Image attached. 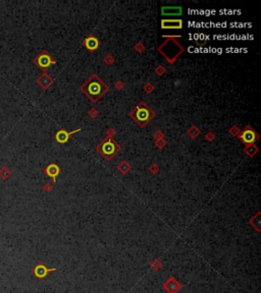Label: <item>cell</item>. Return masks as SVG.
<instances>
[{
  "label": "cell",
  "mask_w": 261,
  "mask_h": 293,
  "mask_svg": "<svg viewBox=\"0 0 261 293\" xmlns=\"http://www.w3.org/2000/svg\"><path fill=\"white\" fill-rule=\"evenodd\" d=\"M80 91L92 103H97L105 94L109 92V86L105 84L98 74L93 73L80 87Z\"/></svg>",
  "instance_id": "6da1fadb"
},
{
  "label": "cell",
  "mask_w": 261,
  "mask_h": 293,
  "mask_svg": "<svg viewBox=\"0 0 261 293\" xmlns=\"http://www.w3.org/2000/svg\"><path fill=\"white\" fill-rule=\"evenodd\" d=\"M163 38L165 41L158 46L157 51L169 64H174L185 52V47L178 41V39L182 38V36H163Z\"/></svg>",
  "instance_id": "7a4b0ae2"
},
{
  "label": "cell",
  "mask_w": 261,
  "mask_h": 293,
  "mask_svg": "<svg viewBox=\"0 0 261 293\" xmlns=\"http://www.w3.org/2000/svg\"><path fill=\"white\" fill-rule=\"evenodd\" d=\"M129 116L134 119L137 124L140 127L144 128L151 122V120L155 118L156 113L150 108V106L145 101L139 102V104L129 113Z\"/></svg>",
  "instance_id": "3957f363"
},
{
  "label": "cell",
  "mask_w": 261,
  "mask_h": 293,
  "mask_svg": "<svg viewBox=\"0 0 261 293\" xmlns=\"http://www.w3.org/2000/svg\"><path fill=\"white\" fill-rule=\"evenodd\" d=\"M95 150L101 155L103 159H105L106 161H110L120 153L121 146L115 140L105 137L101 142L95 146Z\"/></svg>",
  "instance_id": "277c9868"
},
{
  "label": "cell",
  "mask_w": 261,
  "mask_h": 293,
  "mask_svg": "<svg viewBox=\"0 0 261 293\" xmlns=\"http://www.w3.org/2000/svg\"><path fill=\"white\" fill-rule=\"evenodd\" d=\"M34 63L40 69H42L44 73H46L51 65L56 63V60L54 59V57H52L50 53L47 52L46 50H43L35 57Z\"/></svg>",
  "instance_id": "5b68a950"
},
{
  "label": "cell",
  "mask_w": 261,
  "mask_h": 293,
  "mask_svg": "<svg viewBox=\"0 0 261 293\" xmlns=\"http://www.w3.org/2000/svg\"><path fill=\"white\" fill-rule=\"evenodd\" d=\"M237 138H239L245 146H248V145H252V144H255L256 142H258L260 138V135H259V133L251 126V125L248 124L244 129L240 132L239 135H238Z\"/></svg>",
  "instance_id": "8992f818"
},
{
  "label": "cell",
  "mask_w": 261,
  "mask_h": 293,
  "mask_svg": "<svg viewBox=\"0 0 261 293\" xmlns=\"http://www.w3.org/2000/svg\"><path fill=\"white\" fill-rule=\"evenodd\" d=\"M55 271H56V268H48V267L45 266V264L40 262V263H38L34 267V269L32 270V273L39 281H43L48 276L49 273Z\"/></svg>",
  "instance_id": "52a82bcc"
},
{
  "label": "cell",
  "mask_w": 261,
  "mask_h": 293,
  "mask_svg": "<svg viewBox=\"0 0 261 293\" xmlns=\"http://www.w3.org/2000/svg\"><path fill=\"white\" fill-rule=\"evenodd\" d=\"M82 44L90 53H94L101 46V41L98 40V38H96V36L94 34H91L83 41Z\"/></svg>",
  "instance_id": "ba28073f"
},
{
  "label": "cell",
  "mask_w": 261,
  "mask_h": 293,
  "mask_svg": "<svg viewBox=\"0 0 261 293\" xmlns=\"http://www.w3.org/2000/svg\"><path fill=\"white\" fill-rule=\"evenodd\" d=\"M164 290H166L168 293H178L183 288V285L178 281L175 277H169L166 281L162 284Z\"/></svg>",
  "instance_id": "9c48e42d"
},
{
  "label": "cell",
  "mask_w": 261,
  "mask_h": 293,
  "mask_svg": "<svg viewBox=\"0 0 261 293\" xmlns=\"http://www.w3.org/2000/svg\"><path fill=\"white\" fill-rule=\"evenodd\" d=\"M161 29L181 30L183 29V19H161Z\"/></svg>",
  "instance_id": "30bf717a"
},
{
  "label": "cell",
  "mask_w": 261,
  "mask_h": 293,
  "mask_svg": "<svg viewBox=\"0 0 261 293\" xmlns=\"http://www.w3.org/2000/svg\"><path fill=\"white\" fill-rule=\"evenodd\" d=\"M81 130V128H77V129L76 130H73V132H66L64 128H61V129H59L57 132L55 133V141L57 143H59L60 145H64V144H66L69 141V138H71V135H74V133H77Z\"/></svg>",
  "instance_id": "8fae6325"
},
{
  "label": "cell",
  "mask_w": 261,
  "mask_h": 293,
  "mask_svg": "<svg viewBox=\"0 0 261 293\" xmlns=\"http://www.w3.org/2000/svg\"><path fill=\"white\" fill-rule=\"evenodd\" d=\"M44 173H45L47 176L51 177L52 180L55 182L57 176L61 173V168L57 165V164H55L52 162V163H50L49 165H47L45 168H44Z\"/></svg>",
  "instance_id": "7c38bea8"
},
{
  "label": "cell",
  "mask_w": 261,
  "mask_h": 293,
  "mask_svg": "<svg viewBox=\"0 0 261 293\" xmlns=\"http://www.w3.org/2000/svg\"><path fill=\"white\" fill-rule=\"evenodd\" d=\"M36 83H37L38 86H40L43 90H47L49 87H51L53 84L54 79H53L52 76L49 75L48 73H44L37 78Z\"/></svg>",
  "instance_id": "4fadbf2b"
},
{
  "label": "cell",
  "mask_w": 261,
  "mask_h": 293,
  "mask_svg": "<svg viewBox=\"0 0 261 293\" xmlns=\"http://www.w3.org/2000/svg\"><path fill=\"white\" fill-rule=\"evenodd\" d=\"M162 15H182L183 8L181 6H164L161 8Z\"/></svg>",
  "instance_id": "5bb4252c"
},
{
  "label": "cell",
  "mask_w": 261,
  "mask_h": 293,
  "mask_svg": "<svg viewBox=\"0 0 261 293\" xmlns=\"http://www.w3.org/2000/svg\"><path fill=\"white\" fill-rule=\"evenodd\" d=\"M116 168H117V170L120 171V174H123V175H126V174L131 171L132 165H131V163L129 161L123 160L120 163H118V165H117Z\"/></svg>",
  "instance_id": "9a60e30c"
},
{
  "label": "cell",
  "mask_w": 261,
  "mask_h": 293,
  "mask_svg": "<svg viewBox=\"0 0 261 293\" xmlns=\"http://www.w3.org/2000/svg\"><path fill=\"white\" fill-rule=\"evenodd\" d=\"M260 216H261V213L258 212L256 215L253 216L251 219L249 220V224L254 228L255 230L257 231L258 233L260 232V225H261V219H260Z\"/></svg>",
  "instance_id": "2e32d148"
},
{
  "label": "cell",
  "mask_w": 261,
  "mask_h": 293,
  "mask_svg": "<svg viewBox=\"0 0 261 293\" xmlns=\"http://www.w3.org/2000/svg\"><path fill=\"white\" fill-rule=\"evenodd\" d=\"M259 152V148L255 145V144H252V145H248V146H245L244 148V153L248 155L249 158H253L256 154Z\"/></svg>",
  "instance_id": "e0dca14e"
},
{
  "label": "cell",
  "mask_w": 261,
  "mask_h": 293,
  "mask_svg": "<svg viewBox=\"0 0 261 293\" xmlns=\"http://www.w3.org/2000/svg\"><path fill=\"white\" fill-rule=\"evenodd\" d=\"M187 135L191 138L195 140V138H197L199 135H201V130H200V128L198 126H196V125H191V126L189 127V129L187 130Z\"/></svg>",
  "instance_id": "ac0fdd59"
},
{
  "label": "cell",
  "mask_w": 261,
  "mask_h": 293,
  "mask_svg": "<svg viewBox=\"0 0 261 293\" xmlns=\"http://www.w3.org/2000/svg\"><path fill=\"white\" fill-rule=\"evenodd\" d=\"M10 175H11V170L7 166H2L0 168V177L2 179H7Z\"/></svg>",
  "instance_id": "d6986e66"
},
{
  "label": "cell",
  "mask_w": 261,
  "mask_h": 293,
  "mask_svg": "<svg viewBox=\"0 0 261 293\" xmlns=\"http://www.w3.org/2000/svg\"><path fill=\"white\" fill-rule=\"evenodd\" d=\"M150 267L153 269V271L158 272V271H160V269L162 268V263L159 261L158 259H155L152 261V263L150 264Z\"/></svg>",
  "instance_id": "ffe728a7"
},
{
  "label": "cell",
  "mask_w": 261,
  "mask_h": 293,
  "mask_svg": "<svg viewBox=\"0 0 261 293\" xmlns=\"http://www.w3.org/2000/svg\"><path fill=\"white\" fill-rule=\"evenodd\" d=\"M103 62L106 64V65L110 66L115 62V58L113 57L111 54H106V55L104 56V58H103Z\"/></svg>",
  "instance_id": "44dd1931"
},
{
  "label": "cell",
  "mask_w": 261,
  "mask_h": 293,
  "mask_svg": "<svg viewBox=\"0 0 261 293\" xmlns=\"http://www.w3.org/2000/svg\"><path fill=\"white\" fill-rule=\"evenodd\" d=\"M240 132H241V129H240V127L237 126V125H232L231 128L229 129V133L232 138H237L238 135H239Z\"/></svg>",
  "instance_id": "7402d4cb"
},
{
  "label": "cell",
  "mask_w": 261,
  "mask_h": 293,
  "mask_svg": "<svg viewBox=\"0 0 261 293\" xmlns=\"http://www.w3.org/2000/svg\"><path fill=\"white\" fill-rule=\"evenodd\" d=\"M143 90H144V92H145V93L151 94V93H153V92H154L155 87H154L153 84H151V83H149V81H147V83L143 86Z\"/></svg>",
  "instance_id": "603a6c76"
},
{
  "label": "cell",
  "mask_w": 261,
  "mask_h": 293,
  "mask_svg": "<svg viewBox=\"0 0 261 293\" xmlns=\"http://www.w3.org/2000/svg\"><path fill=\"white\" fill-rule=\"evenodd\" d=\"M154 145H155V146H156L157 149H159V150H162V149H164L165 146H167V142L164 140V138H161V140L155 141Z\"/></svg>",
  "instance_id": "cb8c5ba5"
},
{
  "label": "cell",
  "mask_w": 261,
  "mask_h": 293,
  "mask_svg": "<svg viewBox=\"0 0 261 293\" xmlns=\"http://www.w3.org/2000/svg\"><path fill=\"white\" fill-rule=\"evenodd\" d=\"M154 71H155V73H156L158 76H162L165 73H166V69H165V67H164L163 65L159 64V65H157L156 67H155Z\"/></svg>",
  "instance_id": "d4e9b609"
},
{
  "label": "cell",
  "mask_w": 261,
  "mask_h": 293,
  "mask_svg": "<svg viewBox=\"0 0 261 293\" xmlns=\"http://www.w3.org/2000/svg\"><path fill=\"white\" fill-rule=\"evenodd\" d=\"M148 170L150 171V173H151V174H154V175H155V174H157L160 171V167L157 165V164L152 163L151 165L149 166Z\"/></svg>",
  "instance_id": "484cf974"
},
{
  "label": "cell",
  "mask_w": 261,
  "mask_h": 293,
  "mask_svg": "<svg viewBox=\"0 0 261 293\" xmlns=\"http://www.w3.org/2000/svg\"><path fill=\"white\" fill-rule=\"evenodd\" d=\"M152 137H153L155 141H158V140H161V138H164V133L160 129H158V130H155V132L152 133Z\"/></svg>",
  "instance_id": "4316f807"
},
{
  "label": "cell",
  "mask_w": 261,
  "mask_h": 293,
  "mask_svg": "<svg viewBox=\"0 0 261 293\" xmlns=\"http://www.w3.org/2000/svg\"><path fill=\"white\" fill-rule=\"evenodd\" d=\"M134 49H135V51L137 53H142L144 50H145V46H144V44L142 42H138L134 45Z\"/></svg>",
  "instance_id": "83f0119b"
},
{
  "label": "cell",
  "mask_w": 261,
  "mask_h": 293,
  "mask_svg": "<svg viewBox=\"0 0 261 293\" xmlns=\"http://www.w3.org/2000/svg\"><path fill=\"white\" fill-rule=\"evenodd\" d=\"M215 138H216L215 133H214L213 132H211V130H209V132L205 135V140L209 143H212L213 141L215 140Z\"/></svg>",
  "instance_id": "f1b7e54d"
},
{
  "label": "cell",
  "mask_w": 261,
  "mask_h": 293,
  "mask_svg": "<svg viewBox=\"0 0 261 293\" xmlns=\"http://www.w3.org/2000/svg\"><path fill=\"white\" fill-rule=\"evenodd\" d=\"M88 115H89V117H91V118H96L98 115H99V110H97L95 107H93L88 111Z\"/></svg>",
  "instance_id": "f546056e"
},
{
  "label": "cell",
  "mask_w": 261,
  "mask_h": 293,
  "mask_svg": "<svg viewBox=\"0 0 261 293\" xmlns=\"http://www.w3.org/2000/svg\"><path fill=\"white\" fill-rule=\"evenodd\" d=\"M43 191H45V192H51L53 191V185H52V183H50V182H47V183H45L43 185Z\"/></svg>",
  "instance_id": "4dcf8cb0"
},
{
  "label": "cell",
  "mask_w": 261,
  "mask_h": 293,
  "mask_svg": "<svg viewBox=\"0 0 261 293\" xmlns=\"http://www.w3.org/2000/svg\"><path fill=\"white\" fill-rule=\"evenodd\" d=\"M115 135H116V132H115L114 128H113V127H108L107 128V130H106V137L112 138Z\"/></svg>",
  "instance_id": "1f68e13d"
},
{
  "label": "cell",
  "mask_w": 261,
  "mask_h": 293,
  "mask_svg": "<svg viewBox=\"0 0 261 293\" xmlns=\"http://www.w3.org/2000/svg\"><path fill=\"white\" fill-rule=\"evenodd\" d=\"M114 87H115V89L116 90H118V91H121L123 88H125V84L123 83L121 81H117L116 83L114 84Z\"/></svg>",
  "instance_id": "d6a6232c"
}]
</instances>
